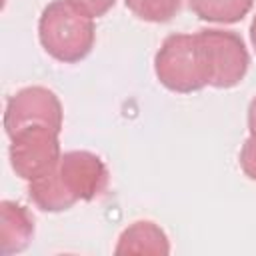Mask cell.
Wrapping results in <instances>:
<instances>
[{"mask_svg": "<svg viewBox=\"0 0 256 256\" xmlns=\"http://www.w3.org/2000/svg\"><path fill=\"white\" fill-rule=\"evenodd\" d=\"M124 2L126 8L136 18L154 24L172 20L182 6V0H124Z\"/></svg>", "mask_w": 256, "mask_h": 256, "instance_id": "cell-10", "label": "cell"}, {"mask_svg": "<svg viewBox=\"0 0 256 256\" xmlns=\"http://www.w3.org/2000/svg\"><path fill=\"white\" fill-rule=\"evenodd\" d=\"M34 236V218L26 206L2 200L0 202V252L4 256L28 248Z\"/></svg>", "mask_w": 256, "mask_h": 256, "instance_id": "cell-7", "label": "cell"}, {"mask_svg": "<svg viewBox=\"0 0 256 256\" xmlns=\"http://www.w3.org/2000/svg\"><path fill=\"white\" fill-rule=\"evenodd\" d=\"M254 0H188V8L204 22L234 24L240 22L250 10Z\"/></svg>", "mask_w": 256, "mask_h": 256, "instance_id": "cell-9", "label": "cell"}, {"mask_svg": "<svg viewBox=\"0 0 256 256\" xmlns=\"http://www.w3.org/2000/svg\"><path fill=\"white\" fill-rule=\"evenodd\" d=\"M238 160H240L242 172H244L250 180L256 182V136L250 134V136L246 138V142L242 144V150H240Z\"/></svg>", "mask_w": 256, "mask_h": 256, "instance_id": "cell-11", "label": "cell"}, {"mask_svg": "<svg viewBox=\"0 0 256 256\" xmlns=\"http://www.w3.org/2000/svg\"><path fill=\"white\" fill-rule=\"evenodd\" d=\"M108 184V168L88 150H70L44 176L28 182L32 204L44 212H64L76 202L100 196Z\"/></svg>", "mask_w": 256, "mask_h": 256, "instance_id": "cell-1", "label": "cell"}, {"mask_svg": "<svg viewBox=\"0 0 256 256\" xmlns=\"http://www.w3.org/2000/svg\"><path fill=\"white\" fill-rule=\"evenodd\" d=\"M62 104L58 96L44 86H26L12 94L4 108V130L8 138L30 126H50L62 130Z\"/></svg>", "mask_w": 256, "mask_h": 256, "instance_id": "cell-6", "label": "cell"}, {"mask_svg": "<svg viewBox=\"0 0 256 256\" xmlns=\"http://www.w3.org/2000/svg\"><path fill=\"white\" fill-rule=\"evenodd\" d=\"M116 254H168L170 242L166 232L152 220H136L122 230Z\"/></svg>", "mask_w": 256, "mask_h": 256, "instance_id": "cell-8", "label": "cell"}, {"mask_svg": "<svg viewBox=\"0 0 256 256\" xmlns=\"http://www.w3.org/2000/svg\"><path fill=\"white\" fill-rule=\"evenodd\" d=\"M154 72L160 84L178 94L198 92L210 86V74L196 34H170L154 56Z\"/></svg>", "mask_w": 256, "mask_h": 256, "instance_id": "cell-3", "label": "cell"}, {"mask_svg": "<svg viewBox=\"0 0 256 256\" xmlns=\"http://www.w3.org/2000/svg\"><path fill=\"white\" fill-rule=\"evenodd\" d=\"M210 74V86L234 88L248 72L250 56L244 40L232 30L204 28L196 32Z\"/></svg>", "mask_w": 256, "mask_h": 256, "instance_id": "cell-4", "label": "cell"}, {"mask_svg": "<svg viewBox=\"0 0 256 256\" xmlns=\"http://www.w3.org/2000/svg\"><path fill=\"white\" fill-rule=\"evenodd\" d=\"M38 40L54 60L76 64L84 60L94 46V18L72 0H52L40 14Z\"/></svg>", "mask_w": 256, "mask_h": 256, "instance_id": "cell-2", "label": "cell"}, {"mask_svg": "<svg viewBox=\"0 0 256 256\" xmlns=\"http://www.w3.org/2000/svg\"><path fill=\"white\" fill-rule=\"evenodd\" d=\"M248 130L252 136H256V96L248 104Z\"/></svg>", "mask_w": 256, "mask_h": 256, "instance_id": "cell-13", "label": "cell"}, {"mask_svg": "<svg viewBox=\"0 0 256 256\" xmlns=\"http://www.w3.org/2000/svg\"><path fill=\"white\" fill-rule=\"evenodd\" d=\"M58 130L50 126H30L10 138V166L26 182L50 172L62 156Z\"/></svg>", "mask_w": 256, "mask_h": 256, "instance_id": "cell-5", "label": "cell"}, {"mask_svg": "<svg viewBox=\"0 0 256 256\" xmlns=\"http://www.w3.org/2000/svg\"><path fill=\"white\" fill-rule=\"evenodd\" d=\"M250 40H252V46L256 50V14L252 18V24H250Z\"/></svg>", "mask_w": 256, "mask_h": 256, "instance_id": "cell-14", "label": "cell"}, {"mask_svg": "<svg viewBox=\"0 0 256 256\" xmlns=\"http://www.w3.org/2000/svg\"><path fill=\"white\" fill-rule=\"evenodd\" d=\"M72 2L78 4L82 10H86L92 18L104 16V14L116 4V0H72Z\"/></svg>", "mask_w": 256, "mask_h": 256, "instance_id": "cell-12", "label": "cell"}]
</instances>
